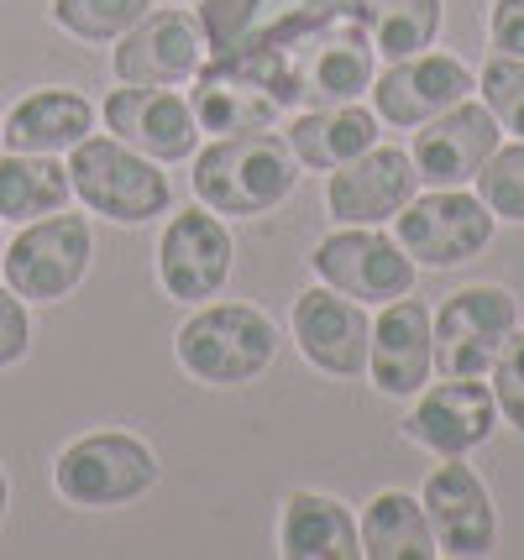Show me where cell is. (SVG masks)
<instances>
[{"instance_id": "1", "label": "cell", "mask_w": 524, "mask_h": 560, "mask_svg": "<svg viewBox=\"0 0 524 560\" xmlns=\"http://www.w3.org/2000/svg\"><path fill=\"white\" fill-rule=\"evenodd\" d=\"M205 22L210 58H242L268 73L283 110H294V63L304 52L341 37V32H368L362 0H200L195 5Z\"/></svg>"}, {"instance_id": "2", "label": "cell", "mask_w": 524, "mask_h": 560, "mask_svg": "<svg viewBox=\"0 0 524 560\" xmlns=\"http://www.w3.org/2000/svg\"><path fill=\"white\" fill-rule=\"evenodd\" d=\"M300 184V158L278 131H242L216 137L195 152V199L216 215H268Z\"/></svg>"}, {"instance_id": "3", "label": "cell", "mask_w": 524, "mask_h": 560, "mask_svg": "<svg viewBox=\"0 0 524 560\" xmlns=\"http://www.w3.org/2000/svg\"><path fill=\"white\" fill-rule=\"evenodd\" d=\"M178 366L210 388H242L278 357V325L252 304H200L174 336Z\"/></svg>"}, {"instance_id": "4", "label": "cell", "mask_w": 524, "mask_h": 560, "mask_svg": "<svg viewBox=\"0 0 524 560\" xmlns=\"http://www.w3.org/2000/svg\"><path fill=\"white\" fill-rule=\"evenodd\" d=\"M69 184L95 215L116 220V225H148L174 199L168 173L152 158L126 147L121 137H95V131L79 147H69Z\"/></svg>"}, {"instance_id": "5", "label": "cell", "mask_w": 524, "mask_h": 560, "mask_svg": "<svg viewBox=\"0 0 524 560\" xmlns=\"http://www.w3.org/2000/svg\"><path fill=\"white\" fill-rule=\"evenodd\" d=\"M158 451L131 430H95L53 462V488L74 509H126L158 488Z\"/></svg>"}, {"instance_id": "6", "label": "cell", "mask_w": 524, "mask_h": 560, "mask_svg": "<svg viewBox=\"0 0 524 560\" xmlns=\"http://www.w3.org/2000/svg\"><path fill=\"white\" fill-rule=\"evenodd\" d=\"M90 257H95L90 220L53 210V215H43V220H26V231L5 246L0 268H5V283L22 293V299L53 304V299H69V293L84 283Z\"/></svg>"}, {"instance_id": "7", "label": "cell", "mask_w": 524, "mask_h": 560, "mask_svg": "<svg viewBox=\"0 0 524 560\" xmlns=\"http://www.w3.org/2000/svg\"><path fill=\"white\" fill-rule=\"evenodd\" d=\"M520 325V299L499 283H473V289L451 293L441 315L430 319V341H435V372L441 377H482L499 346Z\"/></svg>"}, {"instance_id": "8", "label": "cell", "mask_w": 524, "mask_h": 560, "mask_svg": "<svg viewBox=\"0 0 524 560\" xmlns=\"http://www.w3.org/2000/svg\"><path fill=\"white\" fill-rule=\"evenodd\" d=\"M394 225H399L394 236L415 257V268H462L493 242L499 215L467 189H430V195L409 199L394 215Z\"/></svg>"}, {"instance_id": "9", "label": "cell", "mask_w": 524, "mask_h": 560, "mask_svg": "<svg viewBox=\"0 0 524 560\" xmlns=\"http://www.w3.org/2000/svg\"><path fill=\"white\" fill-rule=\"evenodd\" d=\"M310 268L321 283L341 289L357 304H388L415 289V257L399 246V236L377 231V225H341L330 231L315 252Z\"/></svg>"}, {"instance_id": "10", "label": "cell", "mask_w": 524, "mask_h": 560, "mask_svg": "<svg viewBox=\"0 0 524 560\" xmlns=\"http://www.w3.org/2000/svg\"><path fill=\"white\" fill-rule=\"evenodd\" d=\"M205 58H210V43H205L200 11L158 5L131 32L116 37L110 69L121 84H189Z\"/></svg>"}, {"instance_id": "11", "label": "cell", "mask_w": 524, "mask_h": 560, "mask_svg": "<svg viewBox=\"0 0 524 560\" xmlns=\"http://www.w3.org/2000/svg\"><path fill=\"white\" fill-rule=\"evenodd\" d=\"M503 126L499 116L482 105V100H462L441 110L435 121L415 126V142H409V158L420 168V184L430 189H462V184H477L482 163L499 152Z\"/></svg>"}, {"instance_id": "12", "label": "cell", "mask_w": 524, "mask_h": 560, "mask_svg": "<svg viewBox=\"0 0 524 560\" xmlns=\"http://www.w3.org/2000/svg\"><path fill=\"white\" fill-rule=\"evenodd\" d=\"M236 262V242L216 210H184L163 225L158 242V283L178 304H205L225 289Z\"/></svg>"}, {"instance_id": "13", "label": "cell", "mask_w": 524, "mask_h": 560, "mask_svg": "<svg viewBox=\"0 0 524 560\" xmlns=\"http://www.w3.org/2000/svg\"><path fill=\"white\" fill-rule=\"evenodd\" d=\"M101 116L110 126V137H121L126 147H137L152 163H184V158H195V142L205 137L189 95H178L174 84H126V90H110Z\"/></svg>"}, {"instance_id": "14", "label": "cell", "mask_w": 524, "mask_h": 560, "mask_svg": "<svg viewBox=\"0 0 524 560\" xmlns=\"http://www.w3.org/2000/svg\"><path fill=\"white\" fill-rule=\"evenodd\" d=\"M473 90L477 79L462 58H451V52H409V58H394L388 69L377 73L368 95H373L377 121L415 131V126L435 121L441 110L462 105Z\"/></svg>"}, {"instance_id": "15", "label": "cell", "mask_w": 524, "mask_h": 560, "mask_svg": "<svg viewBox=\"0 0 524 560\" xmlns=\"http://www.w3.org/2000/svg\"><path fill=\"white\" fill-rule=\"evenodd\" d=\"M420 195V168L404 147H368L325 178V210L336 225H388Z\"/></svg>"}, {"instance_id": "16", "label": "cell", "mask_w": 524, "mask_h": 560, "mask_svg": "<svg viewBox=\"0 0 524 560\" xmlns=\"http://www.w3.org/2000/svg\"><path fill=\"white\" fill-rule=\"evenodd\" d=\"M493 430H499V398L477 377H441L435 388H420L404 419V435L420 440L435 456H467L488 445Z\"/></svg>"}, {"instance_id": "17", "label": "cell", "mask_w": 524, "mask_h": 560, "mask_svg": "<svg viewBox=\"0 0 524 560\" xmlns=\"http://www.w3.org/2000/svg\"><path fill=\"white\" fill-rule=\"evenodd\" d=\"M195 121L210 137H242V131H273L283 116V100L268 84V73L242 58H205L195 69Z\"/></svg>"}, {"instance_id": "18", "label": "cell", "mask_w": 524, "mask_h": 560, "mask_svg": "<svg viewBox=\"0 0 524 560\" xmlns=\"http://www.w3.org/2000/svg\"><path fill=\"white\" fill-rule=\"evenodd\" d=\"M294 341H300L304 362L330 372V377H362L368 366V341H373V319L362 315V304L347 299L330 283H315L294 299Z\"/></svg>"}, {"instance_id": "19", "label": "cell", "mask_w": 524, "mask_h": 560, "mask_svg": "<svg viewBox=\"0 0 524 560\" xmlns=\"http://www.w3.org/2000/svg\"><path fill=\"white\" fill-rule=\"evenodd\" d=\"M430 529L441 539V556H488L499 545V509L462 456H441L420 492Z\"/></svg>"}, {"instance_id": "20", "label": "cell", "mask_w": 524, "mask_h": 560, "mask_svg": "<svg viewBox=\"0 0 524 560\" xmlns=\"http://www.w3.org/2000/svg\"><path fill=\"white\" fill-rule=\"evenodd\" d=\"M435 372V341H430V310L420 299H388L373 319L368 341V377L383 398H415Z\"/></svg>"}, {"instance_id": "21", "label": "cell", "mask_w": 524, "mask_h": 560, "mask_svg": "<svg viewBox=\"0 0 524 560\" xmlns=\"http://www.w3.org/2000/svg\"><path fill=\"white\" fill-rule=\"evenodd\" d=\"M278 556L289 560H357L362 524L330 492H289L278 513Z\"/></svg>"}, {"instance_id": "22", "label": "cell", "mask_w": 524, "mask_h": 560, "mask_svg": "<svg viewBox=\"0 0 524 560\" xmlns=\"http://www.w3.org/2000/svg\"><path fill=\"white\" fill-rule=\"evenodd\" d=\"M373 43L368 32H341V37H325L294 63V95L304 110H321V105H357V100L373 90Z\"/></svg>"}, {"instance_id": "23", "label": "cell", "mask_w": 524, "mask_h": 560, "mask_svg": "<svg viewBox=\"0 0 524 560\" xmlns=\"http://www.w3.org/2000/svg\"><path fill=\"white\" fill-rule=\"evenodd\" d=\"M95 131V105L79 90H37L26 95L5 121H0V142L5 152H69Z\"/></svg>"}, {"instance_id": "24", "label": "cell", "mask_w": 524, "mask_h": 560, "mask_svg": "<svg viewBox=\"0 0 524 560\" xmlns=\"http://www.w3.org/2000/svg\"><path fill=\"white\" fill-rule=\"evenodd\" d=\"M289 147L300 158V168L315 173H336L347 168L351 158H362L368 147L377 142V110H362L357 105H321V110H300L289 121Z\"/></svg>"}, {"instance_id": "25", "label": "cell", "mask_w": 524, "mask_h": 560, "mask_svg": "<svg viewBox=\"0 0 524 560\" xmlns=\"http://www.w3.org/2000/svg\"><path fill=\"white\" fill-rule=\"evenodd\" d=\"M362 556L373 560H435L441 539L430 529V513L420 498L388 488L377 492L368 513H362Z\"/></svg>"}, {"instance_id": "26", "label": "cell", "mask_w": 524, "mask_h": 560, "mask_svg": "<svg viewBox=\"0 0 524 560\" xmlns=\"http://www.w3.org/2000/svg\"><path fill=\"white\" fill-rule=\"evenodd\" d=\"M69 163L48 152H5L0 158V220H43L53 210H69Z\"/></svg>"}, {"instance_id": "27", "label": "cell", "mask_w": 524, "mask_h": 560, "mask_svg": "<svg viewBox=\"0 0 524 560\" xmlns=\"http://www.w3.org/2000/svg\"><path fill=\"white\" fill-rule=\"evenodd\" d=\"M362 22H368V43L383 52L388 63L424 52L441 32V0H362Z\"/></svg>"}, {"instance_id": "28", "label": "cell", "mask_w": 524, "mask_h": 560, "mask_svg": "<svg viewBox=\"0 0 524 560\" xmlns=\"http://www.w3.org/2000/svg\"><path fill=\"white\" fill-rule=\"evenodd\" d=\"M152 11V0H53V22L79 43H110Z\"/></svg>"}, {"instance_id": "29", "label": "cell", "mask_w": 524, "mask_h": 560, "mask_svg": "<svg viewBox=\"0 0 524 560\" xmlns=\"http://www.w3.org/2000/svg\"><path fill=\"white\" fill-rule=\"evenodd\" d=\"M477 199L499 220L524 225V142L499 147V152L482 163V173H477Z\"/></svg>"}, {"instance_id": "30", "label": "cell", "mask_w": 524, "mask_h": 560, "mask_svg": "<svg viewBox=\"0 0 524 560\" xmlns=\"http://www.w3.org/2000/svg\"><path fill=\"white\" fill-rule=\"evenodd\" d=\"M477 95L499 116L503 131L524 142V58H509V52L488 58V69L477 79Z\"/></svg>"}, {"instance_id": "31", "label": "cell", "mask_w": 524, "mask_h": 560, "mask_svg": "<svg viewBox=\"0 0 524 560\" xmlns=\"http://www.w3.org/2000/svg\"><path fill=\"white\" fill-rule=\"evenodd\" d=\"M493 398H499V419L503 424H514L524 430V325H514V336L499 346V357H493Z\"/></svg>"}, {"instance_id": "32", "label": "cell", "mask_w": 524, "mask_h": 560, "mask_svg": "<svg viewBox=\"0 0 524 560\" xmlns=\"http://www.w3.org/2000/svg\"><path fill=\"white\" fill-rule=\"evenodd\" d=\"M32 346V319H26L22 293L0 283V366H16Z\"/></svg>"}, {"instance_id": "33", "label": "cell", "mask_w": 524, "mask_h": 560, "mask_svg": "<svg viewBox=\"0 0 524 560\" xmlns=\"http://www.w3.org/2000/svg\"><path fill=\"white\" fill-rule=\"evenodd\" d=\"M488 43L509 58H524V0H493L488 11Z\"/></svg>"}, {"instance_id": "34", "label": "cell", "mask_w": 524, "mask_h": 560, "mask_svg": "<svg viewBox=\"0 0 524 560\" xmlns=\"http://www.w3.org/2000/svg\"><path fill=\"white\" fill-rule=\"evenodd\" d=\"M5 509H11V482H5V471H0V524H5Z\"/></svg>"}, {"instance_id": "35", "label": "cell", "mask_w": 524, "mask_h": 560, "mask_svg": "<svg viewBox=\"0 0 524 560\" xmlns=\"http://www.w3.org/2000/svg\"><path fill=\"white\" fill-rule=\"evenodd\" d=\"M0 257H5V236H0Z\"/></svg>"}]
</instances>
